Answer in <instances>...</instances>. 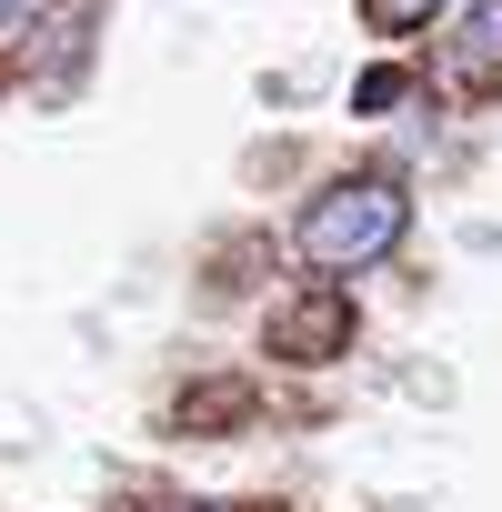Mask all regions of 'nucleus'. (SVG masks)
<instances>
[{"instance_id":"20e7f679","label":"nucleus","mask_w":502,"mask_h":512,"mask_svg":"<svg viewBox=\"0 0 502 512\" xmlns=\"http://www.w3.org/2000/svg\"><path fill=\"white\" fill-rule=\"evenodd\" d=\"M432 11H442V0H362V31L412 41V31H432Z\"/></svg>"},{"instance_id":"f03ea898","label":"nucleus","mask_w":502,"mask_h":512,"mask_svg":"<svg viewBox=\"0 0 502 512\" xmlns=\"http://www.w3.org/2000/svg\"><path fill=\"white\" fill-rule=\"evenodd\" d=\"M262 342H272L282 362H342V352H352V292H332V282H322V292H292Z\"/></svg>"},{"instance_id":"f257e3e1","label":"nucleus","mask_w":502,"mask_h":512,"mask_svg":"<svg viewBox=\"0 0 502 512\" xmlns=\"http://www.w3.org/2000/svg\"><path fill=\"white\" fill-rule=\"evenodd\" d=\"M402 231H412V191H402L392 171H352V181H332V191H312V201H302L292 251H302L322 282H342V272L392 262Z\"/></svg>"},{"instance_id":"423d86ee","label":"nucleus","mask_w":502,"mask_h":512,"mask_svg":"<svg viewBox=\"0 0 502 512\" xmlns=\"http://www.w3.org/2000/svg\"><path fill=\"white\" fill-rule=\"evenodd\" d=\"M0 21H21V0H0Z\"/></svg>"},{"instance_id":"39448f33","label":"nucleus","mask_w":502,"mask_h":512,"mask_svg":"<svg viewBox=\"0 0 502 512\" xmlns=\"http://www.w3.org/2000/svg\"><path fill=\"white\" fill-rule=\"evenodd\" d=\"M352 101H362V111H392V101H402V71H372V81H362Z\"/></svg>"},{"instance_id":"7ed1b4c3","label":"nucleus","mask_w":502,"mask_h":512,"mask_svg":"<svg viewBox=\"0 0 502 512\" xmlns=\"http://www.w3.org/2000/svg\"><path fill=\"white\" fill-rule=\"evenodd\" d=\"M452 61H462V81H492V71H502V0H482V11L462 21Z\"/></svg>"}]
</instances>
